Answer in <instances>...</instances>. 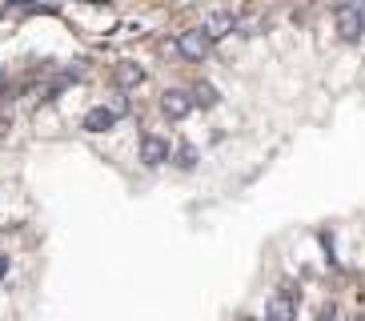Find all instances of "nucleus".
<instances>
[{
    "label": "nucleus",
    "instance_id": "f257e3e1",
    "mask_svg": "<svg viewBox=\"0 0 365 321\" xmlns=\"http://www.w3.org/2000/svg\"><path fill=\"white\" fill-rule=\"evenodd\" d=\"M297 301H301V293H297V285H285L269 297V305H265V321H297Z\"/></svg>",
    "mask_w": 365,
    "mask_h": 321
},
{
    "label": "nucleus",
    "instance_id": "f03ea898",
    "mask_svg": "<svg viewBox=\"0 0 365 321\" xmlns=\"http://www.w3.org/2000/svg\"><path fill=\"white\" fill-rule=\"evenodd\" d=\"M337 32H341V41H361L365 36V4L337 9Z\"/></svg>",
    "mask_w": 365,
    "mask_h": 321
},
{
    "label": "nucleus",
    "instance_id": "7ed1b4c3",
    "mask_svg": "<svg viewBox=\"0 0 365 321\" xmlns=\"http://www.w3.org/2000/svg\"><path fill=\"white\" fill-rule=\"evenodd\" d=\"M173 49L185 56V61H201V56H209V49H213V41L205 36L201 29H185L177 41H173Z\"/></svg>",
    "mask_w": 365,
    "mask_h": 321
},
{
    "label": "nucleus",
    "instance_id": "20e7f679",
    "mask_svg": "<svg viewBox=\"0 0 365 321\" xmlns=\"http://www.w3.org/2000/svg\"><path fill=\"white\" fill-rule=\"evenodd\" d=\"M161 113L169 121L189 117V113H193V96H189V88H169V93H161Z\"/></svg>",
    "mask_w": 365,
    "mask_h": 321
},
{
    "label": "nucleus",
    "instance_id": "39448f33",
    "mask_svg": "<svg viewBox=\"0 0 365 321\" xmlns=\"http://www.w3.org/2000/svg\"><path fill=\"white\" fill-rule=\"evenodd\" d=\"M140 160H145L149 169L165 165V160H169V141H165V137H153V133H145V137H140Z\"/></svg>",
    "mask_w": 365,
    "mask_h": 321
},
{
    "label": "nucleus",
    "instance_id": "423d86ee",
    "mask_svg": "<svg viewBox=\"0 0 365 321\" xmlns=\"http://www.w3.org/2000/svg\"><path fill=\"white\" fill-rule=\"evenodd\" d=\"M233 29H237V16H233V12H209V21L201 24V32L209 36V41H221V36H229Z\"/></svg>",
    "mask_w": 365,
    "mask_h": 321
},
{
    "label": "nucleus",
    "instance_id": "0eeeda50",
    "mask_svg": "<svg viewBox=\"0 0 365 321\" xmlns=\"http://www.w3.org/2000/svg\"><path fill=\"white\" fill-rule=\"evenodd\" d=\"M117 125V108H88L85 113V128L88 133H108Z\"/></svg>",
    "mask_w": 365,
    "mask_h": 321
},
{
    "label": "nucleus",
    "instance_id": "6e6552de",
    "mask_svg": "<svg viewBox=\"0 0 365 321\" xmlns=\"http://www.w3.org/2000/svg\"><path fill=\"white\" fill-rule=\"evenodd\" d=\"M140 81H145V68H140V64H120L117 68V85L120 88H137Z\"/></svg>",
    "mask_w": 365,
    "mask_h": 321
},
{
    "label": "nucleus",
    "instance_id": "1a4fd4ad",
    "mask_svg": "<svg viewBox=\"0 0 365 321\" xmlns=\"http://www.w3.org/2000/svg\"><path fill=\"white\" fill-rule=\"evenodd\" d=\"M189 96H193V108H197V105H201V108L217 105V88H213V85H205V81H197V85L189 88Z\"/></svg>",
    "mask_w": 365,
    "mask_h": 321
},
{
    "label": "nucleus",
    "instance_id": "9d476101",
    "mask_svg": "<svg viewBox=\"0 0 365 321\" xmlns=\"http://www.w3.org/2000/svg\"><path fill=\"white\" fill-rule=\"evenodd\" d=\"M197 165V149L193 145H181V149H177V169H193Z\"/></svg>",
    "mask_w": 365,
    "mask_h": 321
},
{
    "label": "nucleus",
    "instance_id": "9b49d317",
    "mask_svg": "<svg viewBox=\"0 0 365 321\" xmlns=\"http://www.w3.org/2000/svg\"><path fill=\"white\" fill-rule=\"evenodd\" d=\"M4 273H9V257L0 253V277H4Z\"/></svg>",
    "mask_w": 365,
    "mask_h": 321
},
{
    "label": "nucleus",
    "instance_id": "f8f14e48",
    "mask_svg": "<svg viewBox=\"0 0 365 321\" xmlns=\"http://www.w3.org/2000/svg\"><path fill=\"white\" fill-rule=\"evenodd\" d=\"M325 321H329V317H325Z\"/></svg>",
    "mask_w": 365,
    "mask_h": 321
}]
</instances>
